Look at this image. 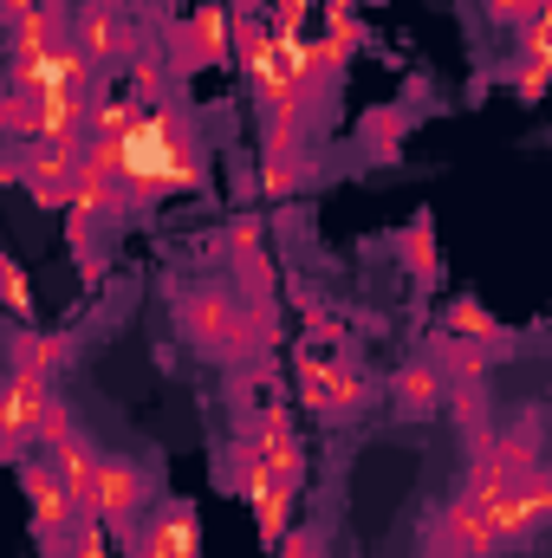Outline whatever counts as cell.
Here are the masks:
<instances>
[{
    "mask_svg": "<svg viewBox=\"0 0 552 558\" xmlns=\"http://www.w3.org/2000/svg\"><path fill=\"white\" fill-rule=\"evenodd\" d=\"M124 189H131V208H156L169 195H195L208 189V156L195 143V118L182 105H149L137 124V137L124 149Z\"/></svg>",
    "mask_w": 552,
    "mask_h": 558,
    "instance_id": "cell-1",
    "label": "cell"
},
{
    "mask_svg": "<svg viewBox=\"0 0 552 558\" xmlns=\"http://www.w3.org/2000/svg\"><path fill=\"white\" fill-rule=\"evenodd\" d=\"M176 325L189 331V344L202 357H221V364H241L254 351H267V331L254 318V305L235 292V286H195L176 299Z\"/></svg>",
    "mask_w": 552,
    "mask_h": 558,
    "instance_id": "cell-2",
    "label": "cell"
},
{
    "mask_svg": "<svg viewBox=\"0 0 552 558\" xmlns=\"http://www.w3.org/2000/svg\"><path fill=\"white\" fill-rule=\"evenodd\" d=\"M13 474H20V494H26V513H33V546H39L46 558H65V553H72V539L85 533V520H92V513H85V507H79V494L59 481L52 454H46V461H33V454H26Z\"/></svg>",
    "mask_w": 552,
    "mask_h": 558,
    "instance_id": "cell-3",
    "label": "cell"
},
{
    "mask_svg": "<svg viewBox=\"0 0 552 558\" xmlns=\"http://www.w3.org/2000/svg\"><path fill=\"white\" fill-rule=\"evenodd\" d=\"M292 390H299V403H305L312 416H325V422H351V416L371 410L364 371L345 364V357H332V351H312V344L292 351Z\"/></svg>",
    "mask_w": 552,
    "mask_h": 558,
    "instance_id": "cell-4",
    "label": "cell"
},
{
    "mask_svg": "<svg viewBox=\"0 0 552 558\" xmlns=\"http://www.w3.org/2000/svg\"><path fill=\"white\" fill-rule=\"evenodd\" d=\"M72 46L98 72H118V65H131L149 46V33H143L131 0H72Z\"/></svg>",
    "mask_w": 552,
    "mask_h": 558,
    "instance_id": "cell-5",
    "label": "cell"
},
{
    "mask_svg": "<svg viewBox=\"0 0 552 558\" xmlns=\"http://www.w3.org/2000/svg\"><path fill=\"white\" fill-rule=\"evenodd\" d=\"M79 169H85V156L79 149H59V143H26V149H7L0 156V182L7 189H26V202L33 208H72V195H79Z\"/></svg>",
    "mask_w": 552,
    "mask_h": 558,
    "instance_id": "cell-6",
    "label": "cell"
},
{
    "mask_svg": "<svg viewBox=\"0 0 552 558\" xmlns=\"http://www.w3.org/2000/svg\"><path fill=\"white\" fill-rule=\"evenodd\" d=\"M156 507V474L143 461H124V454H105L98 461V494H92V520L111 526V539L131 553L137 539V520Z\"/></svg>",
    "mask_w": 552,
    "mask_h": 558,
    "instance_id": "cell-7",
    "label": "cell"
},
{
    "mask_svg": "<svg viewBox=\"0 0 552 558\" xmlns=\"http://www.w3.org/2000/svg\"><path fill=\"white\" fill-rule=\"evenodd\" d=\"M163 46L182 65H235V7L228 0H202L182 20H163Z\"/></svg>",
    "mask_w": 552,
    "mask_h": 558,
    "instance_id": "cell-8",
    "label": "cell"
},
{
    "mask_svg": "<svg viewBox=\"0 0 552 558\" xmlns=\"http://www.w3.org/2000/svg\"><path fill=\"white\" fill-rule=\"evenodd\" d=\"M52 397H59L52 377H39V371H13V364H7V384H0V454H7L13 468H20L26 448L39 441V416H46Z\"/></svg>",
    "mask_w": 552,
    "mask_h": 558,
    "instance_id": "cell-9",
    "label": "cell"
},
{
    "mask_svg": "<svg viewBox=\"0 0 552 558\" xmlns=\"http://www.w3.org/2000/svg\"><path fill=\"white\" fill-rule=\"evenodd\" d=\"M131 558H202V520L189 500H156L137 520Z\"/></svg>",
    "mask_w": 552,
    "mask_h": 558,
    "instance_id": "cell-10",
    "label": "cell"
},
{
    "mask_svg": "<svg viewBox=\"0 0 552 558\" xmlns=\"http://www.w3.org/2000/svg\"><path fill=\"white\" fill-rule=\"evenodd\" d=\"M429 546H442V553H455V558H501V553H507L501 520H494L488 507H475L468 494H455V500L442 507V520H435V539H429Z\"/></svg>",
    "mask_w": 552,
    "mask_h": 558,
    "instance_id": "cell-11",
    "label": "cell"
},
{
    "mask_svg": "<svg viewBox=\"0 0 552 558\" xmlns=\"http://www.w3.org/2000/svg\"><path fill=\"white\" fill-rule=\"evenodd\" d=\"M494 520H501L507 553H514V546H527L540 526H552V474H547V468H540V474H520V481H514V494H507V507H501Z\"/></svg>",
    "mask_w": 552,
    "mask_h": 558,
    "instance_id": "cell-12",
    "label": "cell"
},
{
    "mask_svg": "<svg viewBox=\"0 0 552 558\" xmlns=\"http://www.w3.org/2000/svg\"><path fill=\"white\" fill-rule=\"evenodd\" d=\"M254 441H261L267 468H274L286 487H305V441H299V428H292V410H286V403H261Z\"/></svg>",
    "mask_w": 552,
    "mask_h": 558,
    "instance_id": "cell-13",
    "label": "cell"
},
{
    "mask_svg": "<svg viewBox=\"0 0 552 558\" xmlns=\"http://www.w3.org/2000/svg\"><path fill=\"white\" fill-rule=\"evenodd\" d=\"M448 371L435 364V357H410V364H397L391 371V403L404 410V416H435L442 403H448Z\"/></svg>",
    "mask_w": 552,
    "mask_h": 558,
    "instance_id": "cell-14",
    "label": "cell"
},
{
    "mask_svg": "<svg viewBox=\"0 0 552 558\" xmlns=\"http://www.w3.org/2000/svg\"><path fill=\"white\" fill-rule=\"evenodd\" d=\"M442 331H448V338H468V344H481V351H494V357L507 351V325H501L475 292H455V299L442 305Z\"/></svg>",
    "mask_w": 552,
    "mask_h": 558,
    "instance_id": "cell-15",
    "label": "cell"
},
{
    "mask_svg": "<svg viewBox=\"0 0 552 558\" xmlns=\"http://www.w3.org/2000/svg\"><path fill=\"white\" fill-rule=\"evenodd\" d=\"M65 357H72V338H59V331H33V325H13V331H7V364H13V371L59 377Z\"/></svg>",
    "mask_w": 552,
    "mask_h": 558,
    "instance_id": "cell-16",
    "label": "cell"
},
{
    "mask_svg": "<svg viewBox=\"0 0 552 558\" xmlns=\"http://www.w3.org/2000/svg\"><path fill=\"white\" fill-rule=\"evenodd\" d=\"M98 461H105V448H98L92 435H72L65 448H52V468H59V481L79 494L85 513H92V494H98Z\"/></svg>",
    "mask_w": 552,
    "mask_h": 558,
    "instance_id": "cell-17",
    "label": "cell"
},
{
    "mask_svg": "<svg viewBox=\"0 0 552 558\" xmlns=\"http://www.w3.org/2000/svg\"><path fill=\"white\" fill-rule=\"evenodd\" d=\"M461 494H468L475 507H488V513H501V507H507V494H514V474L501 468V454H494V448H475V454H468Z\"/></svg>",
    "mask_w": 552,
    "mask_h": 558,
    "instance_id": "cell-18",
    "label": "cell"
},
{
    "mask_svg": "<svg viewBox=\"0 0 552 558\" xmlns=\"http://www.w3.org/2000/svg\"><path fill=\"white\" fill-rule=\"evenodd\" d=\"M397 260L416 274V286H435L442 279V247H435V215L416 208V221L397 234Z\"/></svg>",
    "mask_w": 552,
    "mask_h": 558,
    "instance_id": "cell-19",
    "label": "cell"
},
{
    "mask_svg": "<svg viewBox=\"0 0 552 558\" xmlns=\"http://www.w3.org/2000/svg\"><path fill=\"white\" fill-rule=\"evenodd\" d=\"M248 507H254L261 546H279V539L292 533V507H299V487H286V481H267V487H254V494H248Z\"/></svg>",
    "mask_w": 552,
    "mask_h": 558,
    "instance_id": "cell-20",
    "label": "cell"
},
{
    "mask_svg": "<svg viewBox=\"0 0 552 558\" xmlns=\"http://www.w3.org/2000/svg\"><path fill=\"white\" fill-rule=\"evenodd\" d=\"M345 65H351V46H345V39H332V33H319V39H312V72H305L312 105H332V98H338Z\"/></svg>",
    "mask_w": 552,
    "mask_h": 558,
    "instance_id": "cell-21",
    "label": "cell"
},
{
    "mask_svg": "<svg viewBox=\"0 0 552 558\" xmlns=\"http://www.w3.org/2000/svg\"><path fill=\"white\" fill-rule=\"evenodd\" d=\"M143 124V105L124 92V98H105L98 92V111H92V143H111V149H131V137H137Z\"/></svg>",
    "mask_w": 552,
    "mask_h": 558,
    "instance_id": "cell-22",
    "label": "cell"
},
{
    "mask_svg": "<svg viewBox=\"0 0 552 558\" xmlns=\"http://www.w3.org/2000/svg\"><path fill=\"white\" fill-rule=\"evenodd\" d=\"M46 85H59V92H85V98H98V85H105V72L65 39V46H52L46 52Z\"/></svg>",
    "mask_w": 552,
    "mask_h": 558,
    "instance_id": "cell-23",
    "label": "cell"
},
{
    "mask_svg": "<svg viewBox=\"0 0 552 558\" xmlns=\"http://www.w3.org/2000/svg\"><path fill=\"white\" fill-rule=\"evenodd\" d=\"M442 371H448V384H488V371H494V351H481V344H468V338H435V351H429Z\"/></svg>",
    "mask_w": 552,
    "mask_h": 558,
    "instance_id": "cell-24",
    "label": "cell"
},
{
    "mask_svg": "<svg viewBox=\"0 0 552 558\" xmlns=\"http://www.w3.org/2000/svg\"><path fill=\"white\" fill-rule=\"evenodd\" d=\"M305 175H319V156H312V149H299V156H261L254 189H261V202H286Z\"/></svg>",
    "mask_w": 552,
    "mask_h": 558,
    "instance_id": "cell-25",
    "label": "cell"
},
{
    "mask_svg": "<svg viewBox=\"0 0 552 558\" xmlns=\"http://www.w3.org/2000/svg\"><path fill=\"white\" fill-rule=\"evenodd\" d=\"M131 98H137L143 111H149V105H169V46H163V39L143 46L137 59H131Z\"/></svg>",
    "mask_w": 552,
    "mask_h": 558,
    "instance_id": "cell-26",
    "label": "cell"
},
{
    "mask_svg": "<svg viewBox=\"0 0 552 558\" xmlns=\"http://www.w3.org/2000/svg\"><path fill=\"white\" fill-rule=\"evenodd\" d=\"M0 137L7 149L39 143V92H0Z\"/></svg>",
    "mask_w": 552,
    "mask_h": 558,
    "instance_id": "cell-27",
    "label": "cell"
},
{
    "mask_svg": "<svg viewBox=\"0 0 552 558\" xmlns=\"http://www.w3.org/2000/svg\"><path fill=\"white\" fill-rule=\"evenodd\" d=\"M494 454L501 468L520 481V474H540V422H514L507 435H494Z\"/></svg>",
    "mask_w": 552,
    "mask_h": 558,
    "instance_id": "cell-28",
    "label": "cell"
},
{
    "mask_svg": "<svg viewBox=\"0 0 552 558\" xmlns=\"http://www.w3.org/2000/svg\"><path fill=\"white\" fill-rule=\"evenodd\" d=\"M221 254H228V260H248V254H267V221H261L254 208H241V215L228 221V234H221Z\"/></svg>",
    "mask_w": 552,
    "mask_h": 558,
    "instance_id": "cell-29",
    "label": "cell"
},
{
    "mask_svg": "<svg viewBox=\"0 0 552 558\" xmlns=\"http://www.w3.org/2000/svg\"><path fill=\"white\" fill-rule=\"evenodd\" d=\"M0 299H7V318L13 325H33V279H26V267L13 254L0 260Z\"/></svg>",
    "mask_w": 552,
    "mask_h": 558,
    "instance_id": "cell-30",
    "label": "cell"
},
{
    "mask_svg": "<svg viewBox=\"0 0 552 558\" xmlns=\"http://www.w3.org/2000/svg\"><path fill=\"white\" fill-rule=\"evenodd\" d=\"M547 92H552V59H514V98L540 105Z\"/></svg>",
    "mask_w": 552,
    "mask_h": 558,
    "instance_id": "cell-31",
    "label": "cell"
},
{
    "mask_svg": "<svg viewBox=\"0 0 552 558\" xmlns=\"http://www.w3.org/2000/svg\"><path fill=\"white\" fill-rule=\"evenodd\" d=\"M397 137H404V111H397V105L364 118V143H371V156H397Z\"/></svg>",
    "mask_w": 552,
    "mask_h": 558,
    "instance_id": "cell-32",
    "label": "cell"
},
{
    "mask_svg": "<svg viewBox=\"0 0 552 558\" xmlns=\"http://www.w3.org/2000/svg\"><path fill=\"white\" fill-rule=\"evenodd\" d=\"M325 33H332V39H345L351 52H364V46H371V33H364L358 7H338V0H325Z\"/></svg>",
    "mask_w": 552,
    "mask_h": 558,
    "instance_id": "cell-33",
    "label": "cell"
},
{
    "mask_svg": "<svg viewBox=\"0 0 552 558\" xmlns=\"http://www.w3.org/2000/svg\"><path fill=\"white\" fill-rule=\"evenodd\" d=\"M72 435H79V422H72V410H65V397H52V403H46V416H39V448L52 454V448H65Z\"/></svg>",
    "mask_w": 552,
    "mask_h": 558,
    "instance_id": "cell-34",
    "label": "cell"
},
{
    "mask_svg": "<svg viewBox=\"0 0 552 558\" xmlns=\"http://www.w3.org/2000/svg\"><path fill=\"white\" fill-rule=\"evenodd\" d=\"M345 338H351V331H345V318H338V312H325V305H319V312L305 318V344H312V351H338Z\"/></svg>",
    "mask_w": 552,
    "mask_h": 558,
    "instance_id": "cell-35",
    "label": "cell"
},
{
    "mask_svg": "<svg viewBox=\"0 0 552 558\" xmlns=\"http://www.w3.org/2000/svg\"><path fill=\"white\" fill-rule=\"evenodd\" d=\"M520 59H552V0L520 26Z\"/></svg>",
    "mask_w": 552,
    "mask_h": 558,
    "instance_id": "cell-36",
    "label": "cell"
},
{
    "mask_svg": "<svg viewBox=\"0 0 552 558\" xmlns=\"http://www.w3.org/2000/svg\"><path fill=\"white\" fill-rule=\"evenodd\" d=\"M274 558H325V533H319V526H292L274 546Z\"/></svg>",
    "mask_w": 552,
    "mask_h": 558,
    "instance_id": "cell-37",
    "label": "cell"
},
{
    "mask_svg": "<svg viewBox=\"0 0 552 558\" xmlns=\"http://www.w3.org/2000/svg\"><path fill=\"white\" fill-rule=\"evenodd\" d=\"M481 7H488V20H494V26H527L547 0H481Z\"/></svg>",
    "mask_w": 552,
    "mask_h": 558,
    "instance_id": "cell-38",
    "label": "cell"
},
{
    "mask_svg": "<svg viewBox=\"0 0 552 558\" xmlns=\"http://www.w3.org/2000/svg\"><path fill=\"white\" fill-rule=\"evenodd\" d=\"M267 20H274V33H305L312 0H274V7H267Z\"/></svg>",
    "mask_w": 552,
    "mask_h": 558,
    "instance_id": "cell-39",
    "label": "cell"
},
{
    "mask_svg": "<svg viewBox=\"0 0 552 558\" xmlns=\"http://www.w3.org/2000/svg\"><path fill=\"white\" fill-rule=\"evenodd\" d=\"M105 533H111L105 520H85V533L72 539V553L65 558H111V539H105Z\"/></svg>",
    "mask_w": 552,
    "mask_h": 558,
    "instance_id": "cell-40",
    "label": "cell"
},
{
    "mask_svg": "<svg viewBox=\"0 0 552 558\" xmlns=\"http://www.w3.org/2000/svg\"><path fill=\"white\" fill-rule=\"evenodd\" d=\"M46 0H0V26H20V20H33Z\"/></svg>",
    "mask_w": 552,
    "mask_h": 558,
    "instance_id": "cell-41",
    "label": "cell"
},
{
    "mask_svg": "<svg viewBox=\"0 0 552 558\" xmlns=\"http://www.w3.org/2000/svg\"><path fill=\"white\" fill-rule=\"evenodd\" d=\"M228 7H235V13H241V20H248V13H267V7H274V0H228Z\"/></svg>",
    "mask_w": 552,
    "mask_h": 558,
    "instance_id": "cell-42",
    "label": "cell"
},
{
    "mask_svg": "<svg viewBox=\"0 0 552 558\" xmlns=\"http://www.w3.org/2000/svg\"><path fill=\"white\" fill-rule=\"evenodd\" d=\"M429 558H455V553H442V546H429Z\"/></svg>",
    "mask_w": 552,
    "mask_h": 558,
    "instance_id": "cell-43",
    "label": "cell"
}]
</instances>
